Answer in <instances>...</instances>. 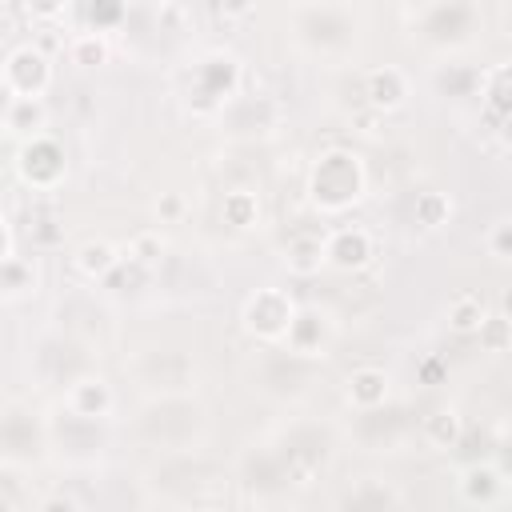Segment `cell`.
<instances>
[{"mask_svg":"<svg viewBox=\"0 0 512 512\" xmlns=\"http://www.w3.org/2000/svg\"><path fill=\"white\" fill-rule=\"evenodd\" d=\"M368 192L364 160L352 148H324L308 168V200L324 216H340Z\"/></svg>","mask_w":512,"mask_h":512,"instance_id":"cell-1","label":"cell"},{"mask_svg":"<svg viewBox=\"0 0 512 512\" xmlns=\"http://www.w3.org/2000/svg\"><path fill=\"white\" fill-rule=\"evenodd\" d=\"M288 24L296 44L312 56H344L360 36V8L352 4H292Z\"/></svg>","mask_w":512,"mask_h":512,"instance_id":"cell-2","label":"cell"},{"mask_svg":"<svg viewBox=\"0 0 512 512\" xmlns=\"http://www.w3.org/2000/svg\"><path fill=\"white\" fill-rule=\"evenodd\" d=\"M404 16L412 20V32L420 36V44L440 52L472 44V36L484 28V8L472 0H432V4L404 8Z\"/></svg>","mask_w":512,"mask_h":512,"instance_id":"cell-3","label":"cell"},{"mask_svg":"<svg viewBox=\"0 0 512 512\" xmlns=\"http://www.w3.org/2000/svg\"><path fill=\"white\" fill-rule=\"evenodd\" d=\"M264 448L272 452L284 484L304 488L324 472V464L332 456V436H328V428H320L312 420H296L276 436V444H264Z\"/></svg>","mask_w":512,"mask_h":512,"instance_id":"cell-4","label":"cell"},{"mask_svg":"<svg viewBox=\"0 0 512 512\" xmlns=\"http://www.w3.org/2000/svg\"><path fill=\"white\" fill-rule=\"evenodd\" d=\"M204 428V408L192 396H156L140 412V436L152 448L188 452Z\"/></svg>","mask_w":512,"mask_h":512,"instance_id":"cell-5","label":"cell"},{"mask_svg":"<svg viewBox=\"0 0 512 512\" xmlns=\"http://www.w3.org/2000/svg\"><path fill=\"white\" fill-rule=\"evenodd\" d=\"M240 80H244V68L232 52L212 48V52L196 56L192 68H188V104H192V112H200V116L224 112L240 96Z\"/></svg>","mask_w":512,"mask_h":512,"instance_id":"cell-6","label":"cell"},{"mask_svg":"<svg viewBox=\"0 0 512 512\" xmlns=\"http://www.w3.org/2000/svg\"><path fill=\"white\" fill-rule=\"evenodd\" d=\"M32 372H36V380L44 384V388H68V384H76L80 376H88L92 372V356H88V348L76 340V336H68V332H48V336H40L36 340V348H32Z\"/></svg>","mask_w":512,"mask_h":512,"instance_id":"cell-7","label":"cell"},{"mask_svg":"<svg viewBox=\"0 0 512 512\" xmlns=\"http://www.w3.org/2000/svg\"><path fill=\"white\" fill-rule=\"evenodd\" d=\"M44 432H48V444H52L64 460H72V464H92V460L104 452V444H108L104 420L80 416V412H72V408H64V404L52 408V416L44 420Z\"/></svg>","mask_w":512,"mask_h":512,"instance_id":"cell-8","label":"cell"},{"mask_svg":"<svg viewBox=\"0 0 512 512\" xmlns=\"http://www.w3.org/2000/svg\"><path fill=\"white\" fill-rule=\"evenodd\" d=\"M292 316H296V300L284 288H272V284L256 288L244 300V308H240L244 332L256 336V340H264V344H280L284 332H288V324H292Z\"/></svg>","mask_w":512,"mask_h":512,"instance_id":"cell-9","label":"cell"},{"mask_svg":"<svg viewBox=\"0 0 512 512\" xmlns=\"http://www.w3.org/2000/svg\"><path fill=\"white\" fill-rule=\"evenodd\" d=\"M16 172H20V180L28 188L52 192L64 180V172H68L64 144L56 136H48V132H36V136L20 140V148H16Z\"/></svg>","mask_w":512,"mask_h":512,"instance_id":"cell-10","label":"cell"},{"mask_svg":"<svg viewBox=\"0 0 512 512\" xmlns=\"http://www.w3.org/2000/svg\"><path fill=\"white\" fill-rule=\"evenodd\" d=\"M44 448H48L44 420H36V412L24 404H4L0 408V460L4 464H32Z\"/></svg>","mask_w":512,"mask_h":512,"instance_id":"cell-11","label":"cell"},{"mask_svg":"<svg viewBox=\"0 0 512 512\" xmlns=\"http://www.w3.org/2000/svg\"><path fill=\"white\" fill-rule=\"evenodd\" d=\"M0 84L12 100H40L52 84V60L36 44H16L0 64Z\"/></svg>","mask_w":512,"mask_h":512,"instance_id":"cell-12","label":"cell"},{"mask_svg":"<svg viewBox=\"0 0 512 512\" xmlns=\"http://www.w3.org/2000/svg\"><path fill=\"white\" fill-rule=\"evenodd\" d=\"M376 256V240L368 228L360 224H340L332 232H324V264L336 272H356Z\"/></svg>","mask_w":512,"mask_h":512,"instance_id":"cell-13","label":"cell"},{"mask_svg":"<svg viewBox=\"0 0 512 512\" xmlns=\"http://www.w3.org/2000/svg\"><path fill=\"white\" fill-rule=\"evenodd\" d=\"M476 96H480V120L504 144V136H508V60H496L492 68H480Z\"/></svg>","mask_w":512,"mask_h":512,"instance_id":"cell-14","label":"cell"},{"mask_svg":"<svg viewBox=\"0 0 512 512\" xmlns=\"http://www.w3.org/2000/svg\"><path fill=\"white\" fill-rule=\"evenodd\" d=\"M328 336H332V324L320 308H296L280 344H284V352H292L300 360H320L324 348H328Z\"/></svg>","mask_w":512,"mask_h":512,"instance_id":"cell-15","label":"cell"},{"mask_svg":"<svg viewBox=\"0 0 512 512\" xmlns=\"http://www.w3.org/2000/svg\"><path fill=\"white\" fill-rule=\"evenodd\" d=\"M460 488V500L472 504V508H496L504 496H508V476L500 464H488V460H476L460 472L456 480Z\"/></svg>","mask_w":512,"mask_h":512,"instance_id":"cell-16","label":"cell"},{"mask_svg":"<svg viewBox=\"0 0 512 512\" xmlns=\"http://www.w3.org/2000/svg\"><path fill=\"white\" fill-rule=\"evenodd\" d=\"M360 84H364L368 108H376V112H396V108L408 100V76H404L396 64L368 68V72L360 76Z\"/></svg>","mask_w":512,"mask_h":512,"instance_id":"cell-17","label":"cell"},{"mask_svg":"<svg viewBox=\"0 0 512 512\" xmlns=\"http://www.w3.org/2000/svg\"><path fill=\"white\" fill-rule=\"evenodd\" d=\"M60 404H64V408H72V412H80V416L104 420V416L112 412L116 396H112V384H108L104 376L88 372V376H80L76 384H68V388H64V400H60Z\"/></svg>","mask_w":512,"mask_h":512,"instance_id":"cell-18","label":"cell"},{"mask_svg":"<svg viewBox=\"0 0 512 512\" xmlns=\"http://www.w3.org/2000/svg\"><path fill=\"white\" fill-rule=\"evenodd\" d=\"M388 372L384 368H376V364H364V368H356L352 376H348V384H344V400L364 416V412H380L384 408V400H388Z\"/></svg>","mask_w":512,"mask_h":512,"instance_id":"cell-19","label":"cell"},{"mask_svg":"<svg viewBox=\"0 0 512 512\" xmlns=\"http://www.w3.org/2000/svg\"><path fill=\"white\" fill-rule=\"evenodd\" d=\"M276 116H280V108H276V100H268V96H236V100L220 112V120H224L232 132H268V128L276 124Z\"/></svg>","mask_w":512,"mask_h":512,"instance_id":"cell-20","label":"cell"},{"mask_svg":"<svg viewBox=\"0 0 512 512\" xmlns=\"http://www.w3.org/2000/svg\"><path fill=\"white\" fill-rule=\"evenodd\" d=\"M284 264H288V272H296V276L320 272V268H324V232H316V228H296V232L288 236V244H284Z\"/></svg>","mask_w":512,"mask_h":512,"instance_id":"cell-21","label":"cell"},{"mask_svg":"<svg viewBox=\"0 0 512 512\" xmlns=\"http://www.w3.org/2000/svg\"><path fill=\"white\" fill-rule=\"evenodd\" d=\"M340 512H396V492H392L384 480L368 476V480H360L352 492H344Z\"/></svg>","mask_w":512,"mask_h":512,"instance_id":"cell-22","label":"cell"},{"mask_svg":"<svg viewBox=\"0 0 512 512\" xmlns=\"http://www.w3.org/2000/svg\"><path fill=\"white\" fill-rule=\"evenodd\" d=\"M444 316H448V328L452 332H476L480 324H484V316H488V304H484V296L480 292H456L452 300H448V308H444Z\"/></svg>","mask_w":512,"mask_h":512,"instance_id":"cell-23","label":"cell"},{"mask_svg":"<svg viewBox=\"0 0 512 512\" xmlns=\"http://www.w3.org/2000/svg\"><path fill=\"white\" fill-rule=\"evenodd\" d=\"M116 264H120V252H116L112 244H104V240H88V244H80V252H76V268H80L88 280H108Z\"/></svg>","mask_w":512,"mask_h":512,"instance_id":"cell-24","label":"cell"},{"mask_svg":"<svg viewBox=\"0 0 512 512\" xmlns=\"http://www.w3.org/2000/svg\"><path fill=\"white\" fill-rule=\"evenodd\" d=\"M436 88H440L444 96H476V88H480V68H468V64L448 60V64L436 68Z\"/></svg>","mask_w":512,"mask_h":512,"instance_id":"cell-25","label":"cell"},{"mask_svg":"<svg viewBox=\"0 0 512 512\" xmlns=\"http://www.w3.org/2000/svg\"><path fill=\"white\" fill-rule=\"evenodd\" d=\"M424 440L432 448H456L460 444V412L456 408H436L424 416Z\"/></svg>","mask_w":512,"mask_h":512,"instance_id":"cell-26","label":"cell"},{"mask_svg":"<svg viewBox=\"0 0 512 512\" xmlns=\"http://www.w3.org/2000/svg\"><path fill=\"white\" fill-rule=\"evenodd\" d=\"M68 60L80 64V68H100V64H108V40L100 32L84 28V32H76L68 40Z\"/></svg>","mask_w":512,"mask_h":512,"instance_id":"cell-27","label":"cell"},{"mask_svg":"<svg viewBox=\"0 0 512 512\" xmlns=\"http://www.w3.org/2000/svg\"><path fill=\"white\" fill-rule=\"evenodd\" d=\"M40 124H44V104L40 100H12L8 116H4V128L24 132V140H28V136L40 132Z\"/></svg>","mask_w":512,"mask_h":512,"instance_id":"cell-28","label":"cell"},{"mask_svg":"<svg viewBox=\"0 0 512 512\" xmlns=\"http://www.w3.org/2000/svg\"><path fill=\"white\" fill-rule=\"evenodd\" d=\"M476 336H480V348H484V352H492V356L508 352V316H504V308L488 312L484 324L476 328Z\"/></svg>","mask_w":512,"mask_h":512,"instance_id":"cell-29","label":"cell"},{"mask_svg":"<svg viewBox=\"0 0 512 512\" xmlns=\"http://www.w3.org/2000/svg\"><path fill=\"white\" fill-rule=\"evenodd\" d=\"M256 216H260V204L252 192H228L224 196V220L232 228H248V224H256Z\"/></svg>","mask_w":512,"mask_h":512,"instance_id":"cell-30","label":"cell"},{"mask_svg":"<svg viewBox=\"0 0 512 512\" xmlns=\"http://www.w3.org/2000/svg\"><path fill=\"white\" fill-rule=\"evenodd\" d=\"M484 252H488L496 264H504V260L512 256V220H508V216H496V220L488 224V232H484Z\"/></svg>","mask_w":512,"mask_h":512,"instance_id":"cell-31","label":"cell"},{"mask_svg":"<svg viewBox=\"0 0 512 512\" xmlns=\"http://www.w3.org/2000/svg\"><path fill=\"white\" fill-rule=\"evenodd\" d=\"M160 252H164V240H160V232H140V236L128 244L124 260H128V264H136V268H152V264L160 260Z\"/></svg>","mask_w":512,"mask_h":512,"instance_id":"cell-32","label":"cell"},{"mask_svg":"<svg viewBox=\"0 0 512 512\" xmlns=\"http://www.w3.org/2000/svg\"><path fill=\"white\" fill-rule=\"evenodd\" d=\"M84 16H88V32H112L116 24H124L128 20V8L124 4H88L84 8Z\"/></svg>","mask_w":512,"mask_h":512,"instance_id":"cell-33","label":"cell"},{"mask_svg":"<svg viewBox=\"0 0 512 512\" xmlns=\"http://www.w3.org/2000/svg\"><path fill=\"white\" fill-rule=\"evenodd\" d=\"M416 212H420V224H424V228H440V224L448 220L452 204H448V196H440V192H424V196L416 200Z\"/></svg>","mask_w":512,"mask_h":512,"instance_id":"cell-34","label":"cell"},{"mask_svg":"<svg viewBox=\"0 0 512 512\" xmlns=\"http://www.w3.org/2000/svg\"><path fill=\"white\" fill-rule=\"evenodd\" d=\"M36 512H80V504L72 500V496H64V492H52V496H44L40 500V508Z\"/></svg>","mask_w":512,"mask_h":512,"instance_id":"cell-35","label":"cell"},{"mask_svg":"<svg viewBox=\"0 0 512 512\" xmlns=\"http://www.w3.org/2000/svg\"><path fill=\"white\" fill-rule=\"evenodd\" d=\"M8 260H12V232L0 220V264H8Z\"/></svg>","mask_w":512,"mask_h":512,"instance_id":"cell-36","label":"cell"},{"mask_svg":"<svg viewBox=\"0 0 512 512\" xmlns=\"http://www.w3.org/2000/svg\"><path fill=\"white\" fill-rule=\"evenodd\" d=\"M8 108H12V96H8V88L0 84V128H4V116H8Z\"/></svg>","mask_w":512,"mask_h":512,"instance_id":"cell-37","label":"cell"},{"mask_svg":"<svg viewBox=\"0 0 512 512\" xmlns=\"http://www.w3.org/2000/svg\"><path fill=\"white\" fill-rule=\"evenodd\" d=\"M0 512H12V504H8V500H4V496H0Z\"/></svg>","mask_w":512,"mask_h":512,"instance_id":"cell-38","label":"cell"}]
</instances>
